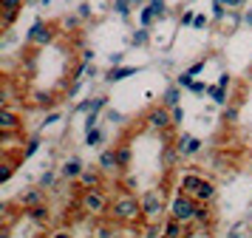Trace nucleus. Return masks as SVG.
I'll return each mask as SVG.
<instances>
[{
  "label": "nucleus",
  "mask_w": 252,
  "mask_h": 238,
  "mask_svg": "<svg viewBox=\"0 0 252 238\" xmlns=\"http://www.w3.org/2000/svg\"><path fill=\"white\" fill-rule=\"evenodd\" d=\"M54 181H57V176H54V173H51V170H46V173H43V176H40V179H37V184H40V187H43V190H54V187H57V184H54Z\"/></svg>",
  "instance_id": "obj_27"
},
{
  "label": "nucleus",
  "mask_w": 252,
  "mask_h": 238,
  "mask_svg": "<svg viewBox=\"0 0 252 238\" xmlns=\"http://www.w3.org/2000/svg\"><path fill=\"white\" fill-rule=\"evenodd\" d=\"M201 68H204V63H201V60H198V63H193V66L187 68V74H190V77H195V74H198V71H201Z\"/></svg>",
  "instance_id": "obj_47"
},
{
  "label": "nucleus",
  "mask_w": 252,
  "mask_h": 238,
  "mask_svg": "<svg viewBox=\"0 0 252 238\" xmlns=\"http://www.w3.org/2000/svg\"><path fill=\"white\" fill-rule=\"evenodd\" d=\"M80 14H68V17H65V20H63V26H65V29H68V32H77V26H80Z\"/></svg>",
  "instance_id": "obj_37"
},
{
  "label": "nucleus",
  "mask_w": 252,
  "mask_h": 238,
  "mask_svg": "<svg viewBox=\"0 0 252 238\" xmlns=\"http://www.w3.org/2000/svg\"><path fill=\"white\" fill-rule=\"evenodd\" d=\"M198 150H201V139L190 136V139H187V145L182 147V156H193V153H198Z\"/></svg>",
  "instance_id": "obj_28"
},
{
  "label": "nucleus",
  "mask_w": 252,
  "mask_h": 238,
  "mask_svg": "<svg viewBox=\"0 0 252 238\" xmlns=\"http://www.w3.org/2000/svg\"><path fill=\"white\" fill-rule=\"evenodd\" d=\"M0 14H3V29L9 32L14 23H17V17H20V11H12V9H0Z\"/></svg>",
  "instance_id": "obj_26"
},
{
  "label": "nucleus",
  "mask_w": 252,
  "mask_h": 238,
  "mask_svg": "<svg viewBox=\"0 0 252 238\" xmlns=\"http://www.w3.org/2000/svg\"><path fill=\"white\" fill-rule=\"evenodd\" d=\"M102 139H105V134L99 131V125H96V128H91V131H85V145H88V147L102 145Z\"/></svg>",
  "instance_id": "obj_23"
},
{
  "label": "nucleus",
  "mask_w": 252,
  "mask_h": 238,
  "mask_svg": "<svg viewBox=\"0 0 252 238\" xmlns=\"http://www.w3.org/2000/svg\"><path fill=\"white\" fill-rule=\"evenodd\" d=\"M17 128H23V119L9 105H3L0 108V131H17Z\"/></svg>",
  "instance_id": "obj_10"
},
{
  "label": "nucleus",
  "mask_w": 252,
  "mask_h": 238,
  "mask_svg": "<svg viewBox=\"0 0 252 238\" xmlns=\"http://www.w3.org/2000/svg\"><path fill=\"white\" fill-rule=\"evenodd\" d=\"M193 224L198 227H216V215H213V207H210V202H198V207H195V215H193Z\"/></svg>",
  "instance_id": "obj_9"
},
{
  "label": "nucleus",
  "mask_w": 252,
  "mask_h": 238,
  "mask_svg": "<svg viewBox=\"0 0 252 238\" xmlns=\"http://www.w3.org/2000/svg\"><path fill=\"white\" fill-rule=\"evenodd\" d=\"M201 179H204V176H198V173H184L182 181H179V190L195 199V193H198V187H201Z\"/></svg>",
  "instance_id": "obj_13"
},
{
  "label": "nucleus",
  "mask_w": 252,
  "mask_h": 238,
  "mask_svg": "<svg viewBox=\"0 0 252 238\" xmlns=\"http://www.w3.org/2000/svg\"><path fill=\"white\" fill-rule=\"evenodd\" d=\"M156 20V14H153V11H150V6H145V9L139 11V26H148L150 29V23Z\"/></svg>",
  "instance_id": "obj_34"
},
{
  "label": "nucleus",
  "mask_w": 252,
  "mask_h": 238,
  "mask_svg": "<svg viewBox=\"0 0 252 238\" xmlns=\"http://www.w3.org/2000/svg\"><path fill=\"white\" fill-rule=\"evenodd\" d=\"M77 14H80L82 20H88L94 11H91V3H80V9H77Z\"/></svg>",
  "instance_id": "obj_42"
},
{
  "label": "nucleus",
  "mask_w": 252,
  "mask_h": 238,
  "mask_svg": "<svg viewBox=\"0 0 252 238\" xmlns=\"http://www.w3.org/2000/svg\"><path fill=\"white\" fill-rule=\"evenodd\" d=\"M82 170H85V168H82V159L74 156V159H68V162H63V168H60V176H63L65 181H77V179L82 176Z\"/></svg>",
  "instance_id": "obj_11"
},
{
  "label": "nucleus",
  "mask_w": 252,
  "mask_h": 238,
  "mask_svg": "<svg viewBox=\"0 0 252 238\" xmlns=\"http://www.w3.org/2000/svg\"><path fill=\"white\" fill-rule=\"evenodd\" d=\"M179 156H182V150L176 147V142H164V150H161V168L173 170L176 162H179Z\"/></svg>",
  "instance_id": "obj_14"
},
{
  "label": "nucleus",
  "mask_w": 252,
  "mask_h": 238,
  "mask_svg": "<svg viewBox=\"0 0 252 238\" xmlns=\"http://www.w3.org/2000/svg\"><path fill=\"white\" fill-rule=\"evenodd\" d=\"M26 215H29V221L34 227H46L48 221H51V207H48L46 202H40V204H34V207H29Z\"/></svg>",
  "instance_id": "obj_8"
},
{
  "label": "nucleus",
  "mask_w": 252,
  "mask_h": 238,
  "mask_svg": "<svg viewBox=\"0 0 252 238\" xmlns=\"http://www.w3.org/2000/svg\"><path fill=\"white\" fill-rule=\"evenodd\" d=\"M105 105H108V97H94V100H91V111L99 113V111L105 108Z\"/></svg>",
  "instance_id": "obj_41"
},
{
  "label": "nucleus",
  "mask_w": 252,
  "mask_h": 238,
  "mask_svg": "<svg viewBox=\"0 0 252 238\" xmlns=\"http://www.w3.org/2000/svg\"><path fill=\"white\" fill-rule=\"evenodd\" d=\"M148 40H150V29H148V26H139V32H133V37H130V43L139 45V48H142V45H148Z\"/></svg>",
  "instance_id": "obj_24"
},
{
  "label": "nucleus",
  "mask_w": 252,
  "mask_h": 238,
  "mask_svg": "<svg viewBox=\"0 0 252 238\" xmlns=\"http://www.w3.org/2000/svg\"><path fill=\"white\" fill-rule=\"evenodd\" d=\"M32 105H34V108H54V105H57V97L48 94V91H34V94H32Z\"/></svg>",
  "instance_id": "obj_18"
},
{
  "label": "nucleus",
  "mask_w": 252,
  "mask_h": 238,
  "mask_svg": "<svg viewBox=\"0 0 252 238\" xmlns=\"http://www.w3.org/2000/svg\"><path fill=\"white\" fill-rule=\"evenodd\" d=\"M187 88L193 91L195 97H198V94H204V91H210V88H207V85H204V82H195V79H193V82H190V85H187Z\"/></svg>",
  "instance_id": "obj_45"
},
{
  "label": "nucleus",
  "mask_w": 252,
  "mask_h": 238,
  "mask_svg": "<svg viewBox=\"0 0 252 238\" xmlns=\"http://www.w3.org/2000/svg\"><path fill=\"white\" fill-rule=\"evenodd\" d=\"M105 119H108V122H114V125H122V113L114 111V108H108V111H105Z\"/></svg>",
  "instance_id": "obj_40"
},
{
  "label": "nucleus",
  "mask_w": 252,
  "mask_h": 238,
  "mask_svg": "<svg viewBox=\"0 0 252 238\" xmlns=\"http://www.w3.org/2000/svg\"><path fill=\"white\" fill-rule=\"evenodd\" d=\"M250 210H252V207H250Z\"/></svg>",
  "instance_id": "obj_56"
},
{
  "label": "nucleus",
  "mask_w": 252,
  "mask_h": 238,
  "mask_svg": "<svg viewBox=\"0 0 252 238\" xmlns=\"http://www.w3.org/2000/svg\"><path fill=\"white\" fill-rule=\"evenodd\" d=\"M170 111H173V122L182 125V119H184V108H182V105H173Z\"/></svg>",
  "instance_id": "obj_43"
},
{
  "label": "nucleus",
  "mask_w": 252,
  "mask_h": 238,
  "mask_svg": "<svg viewBox=\"0 0 252 238\" xmlns=\"http://www.w3.org/2000/svg\"><path fill=\"white\" fill-rule=\"evenodd\" d=\"M14 165H17V162H6V165H3V170H0V181H3V184H6V181L12 179V173H14Z\"/></svg>",
  "instance_id": "obj_36"
},
{
  "label": "nucleus",
  "mask_w": 252,
  "mask_h": 238,
  "mask_svg": "<svg viewBox=\"0 0 252 238\" xmlns=\"http://www.w3.org/2000/svg\"><path fill=\"white\" fill-rule=\"evenodd\" d=\"M29 0H0V9H12V11H23V6Z\"/></svg>",
  "instance_id": "obj_35"
},
{
  "label": "nucleus",
  "mask_w": 252,
  "mask_h": 238,
  "mask_svg": "<svg viewBox=\"0 0 252 238\" xmlns=\"http://www.w3.org/2000/svg\"><path fill=\"white\" fill-rule=\"evenodd\" d=\"M80 207L88 215H111V202H108V193L102 187H91V190H82L80 196Z\"/></svg>",
  "instance_id": "obj_4"
},
{
  "label": "nucleus",
  "mask_w": 252,
  "mask_h": 238,
  "mask_svg": "<svg viewBox=\"0 0 252 238\" xmlns=\"http://www.w3.org/2000/svg\"><path fill=\"white\" fill-rule=\"evenodd\" d=\"M114 9H116V14H119V17H127V14H130V9H133V3H130V0H114Z\"/></svg>",
  "instance_id": "obj_32"
},
{
  "label": "nucleus",
  "mask_w": 252,
  "mask_h": 238,
  "mask_svg": "<svg viewBox=\"0 0 252 238\" xmlns=\"http://www.w3.org/2000/svg\"><path fill=\"white\" fill-rule=\"evenodd\" d=\"M142 236L145 238H156V236H164V227L156 224V221H148V227L142 230Z\"/></svg>",
  "instance_id": "obj_30"
},
{
  "label": "nucleus",
  "mask_w": 252,
  "mask_h": 238,
  "mask_svg": "<svg viewBox=\"0 0 252 238\" xmlns=\"http://www.w3.org/2000/svg\"><path fill=\"white\" fill-rule=\"evenodd\" d=\"M130 159H133V150H130V145H119V147H116V162H119V170H127Z\"/></svg>",
  "instance_id": "obj_21"
},
{
  "label": "nucleus",
  "mask_w": 252,
  "mask_h": 238,
  "mask_svg": "<svg viewBox=\"0 0 252 238\" xmlns=\"http://www.w3.org/2000/svg\"><path fill=\"white\" fill-rule=\"evenodd\" d=\"M238 122V105H227L224 108V125H235Z\"/></svg>",
  "instance_id": "obj_33"
},
{
  "label": "nucleus",
  "mask_w": 252,
  "mask_h": 238,
  "mask_svg": "<svg viewBox=\"0 0 252 238\" xmlns=\"http://www.w3.org/2000/svg\"><path fill=\"white\" fill-rule=\"evenodd\" d=\"M235 11H238V9H229V14L224 17V20H221V26H224V32H235V26L241 23V17L235 14Z\"/></svg>",
  "instance_id": "obj_25"
},
{
  "label": "nucleus",
  "mask_w": 252,
  "mask_h": 238,
  "mask_svg": "<svg viewBox=\"0 0 252 238\" xmlns=\"http://www.w3.org/2000/svg\"><path fill=\"white\" fill-rule=\"evenodd\" d=\"M99 168H102L105 173L119 170V162H116V147H114V150H102V156H99Z\"/></svg>",
  "instance_id": "obj_20"
},
{
  "label": "nucleus",
  "mask_w": 252,
  "mask_h": 238,
  "mask_svg": "<svg viewBox=\"0 0 252 238\" xmlns=\"http://www.w3.org/2000/svg\"><path fill=\"white\" fill-rule=\"evenodd\" d=\"M40 202H46V190H43L40 184L32 187V190L20 193V207H23V210H29V207H34V204H40Z\"/></svg>",
  "instance_id": "obj_12"
},
{
  "label": "nucleus",
  "mask_w": 252,
  "mask_h": 238,
  "mask_svg": "<svg viewBox=\"0 0 252 238\" xmlns=\"http://www.w3.org/2000/svg\"><path fill=\"white\" fill-rule=\"evenodd\" d=\"M96 125H99V113L88 111V116H85V131H91V128H96Z\"/></svg>",
  "instance_id": "obj_38"
},
{
  "label": "nucleus",
  "mask_w": 252,
  "mask_h": 238,
  "mask_svg": "<svg viewBox=\"0 0 252 238\" xmlns=\"http://www.w3.org/2000/svg\"><path fill=\"white\" fill-rule=\"evenodd\" d=\"M244 23H247V26H250V29H252V9L247 11V17H244Z\"/></svg>",
  "instance_id": "obj_52"
},
{
  "label": "nucleus",
  "mask_w": 252,
  "mask_h": 238,
  "mask_svg": "<svg viewBox=\"0 0 252 238\" xmlns=\"http://www.w3.org/2000/svg\"><path fill=\"white\" fill-rule=\"evenodd\" d=\"M210 97H213V102H218V105H227V88H224V85H213V88H210Z\"/></svg>",
  "instance_id": "obj_29"
},
{
  "label": "nucleus",
  "mask_w": 252,
  "mask_h": 238,
  "mask_svg": "<svg viewBox=\"0 0 252 238\" xmlns=\"http://www.w3.org/2000/svg\"><path fill=\"white\" fill-rule=\"evenodd\" d=\"M111 218L116 224H136V221H145V213H142V199H136L133 193L122 190L111 202Z\"/></svg>",
  "instance_id": "obj_1"
},
{
  "label": "nucleus",
  "mask_w": 252,
  "mask_h": 238,
  "mask_svg": "<svg viewBox=\"0 0 252 238\" xmlns=\"http://www.w3.org/2000/svg\"><path fill=\"white\" fill-rule=\"evenodd\" d=\"M218 85H224V88H229V74H221V77H218Z\"/></svg>",
  "instance_id": "obj_51"
},
{
  "label": "nucleus",
  "mask_w": 252,
  "mask_h": 238,
  "mask_svg": "<svg viewBox=\"0 0 252 238\" xmlns=\"http://www.w3.org/2000/svg\"><path fill=\"white\" fill-rule=\"evenodd\" d=\"M82 190H91V187H102L105 184V170L102 168H94V170H82V176L77 179Z\"/></svg>",
  "instance_id": "obj_7"
},
{
  "label": "nucleus",
  "mask_w": 252,
  "mask_h": 238,
  "mask_svg": "<svg viewBox=\"0 0 252 238\" xmlns=\"http://www.w3.org/2000/svg\"><path fill=\"white\" fill-rule=\"evenodd\" d=\"M40 145H43L40 136H29V139H26V147H23V159H32L37 150H40Z\"/></svg>",
  "instance_id": "obj_22"
},
{
  "label": "nucleus",
  "mask_w": 252,
  "mask_h": 238,
  "mask_svg": "<svg viewBox=\"0 0 252 238\" xmlns=\"http://www.w3.org/2000/svg\"><path fill=\"white\" fill-rule=\"evenodd\" d=\"M164 236H167V238H184V236H187V224L170 215V218L164 221Z\"/></svg>",
  "instance_id": "obj_15"
},
{
  "label": "nucleus",
  "mask_w": 252,
  "mask_h": 238,
  "mask_svg": "<svg viewBox=\"0 0 252 238\" xmlns=\"http://www.w3.org/2000/svg\"><path fill=\"white\" fill-rule=\"evenodd\" d=\"M216 196H218V190H216V184L210 179H201V187H198V193H195V199L198 202H216Z\"/></svg>",
  "instance_id": "obj_17"
},
{
  "label": "nucleus",
  "mask_w": 252,
  "mask_h": 238,
  "mask_svg": "<svg viewBox=\"0 0 252 238\" xmlns=\"http://www.w3.org/2000/svg\"><path fill=\"white\" fill-rule=\"evenodd\" d=\"M224 3H227L229 9H241L244 6V0H224Z\"/></svg>",
  "instance_id": "obj_50"
},
{
  "label": "nucleus",
  "mask_w": 252,
  "mask_h": 238,
  "mask_svg": "<svg viewBox=\"0 0 252 238\" xmlns=\"http://www.w3.org/2000/svg\"><path fill=\"white\" fill-rule=\"evenodd\" d=\"M96 236H99V238H111V236H116V230L111 224H99V227H96Z\"/></svg>",
  "instance_id": "obj_39"
},
{
  "label": "nucleus",
  "mask_w": 252,
  "mask_h": 238,
  "mask_svg": "<svg viewBox=\"0 0 252 238\" xmlns=\"http://www.w3.org/2000/svg\"><path fill=\"white\" fill-rule=\"evenodd\" d=\"M145 122H148L150 131L164 134V142H170V134H173V128H176V122H173V111L164 105V102H161V105L148 108V113H145Z\"/></svg>",
  "instance_id": "obj_2"
},
{
  "label": "nucleus",
  "mask_w": 252,
  "mask_h": 238,
  "mask_svg": "<svg viewBox=\"0 0 252 238\" xmlns=\"http://www.w3.org/2000/svg\"><path fill=\"white\" fill-rule=\"evenodd\" d=\"M148 6L156 17H164V14H167V3H164V0H148Z\"/></svg>",
  "instance_id": "obj_31"
},
{
  "label": "nucleus",
  "mask_w": 252,
  "mask_h": 238,
  "mask_svg": "<svg viewBox=\"0 0 252 238\" xmlns=\"http://www.w3.org/2000/svg\"><path fill=\"white\" fill-rule=\"evenodd\" d=\"M142 213H145V221H159L164 213H170L164 187H153V190H148L142 196Z\"/></svg>",
  "instance_id": "obj_3"
},
{
  "label": "nucleus",
  "mask_w": 252,
  "mask_h": 238,
  "mask_svg": "<svg viewBox=\"0 0 252 238\" xmlns=\"http://www.w3.org/2000/svg\"><path fill=\"white\" fill-rule=\"evenodd\" d=\"M94 60V48H85V51H82V63H91Z\"/></svg>",
  "instance_id": "obj_49"
},
{
  "label": "nucleus",
  "mask_w": 252,
  "mask_h": 238,
  "mask_svg": "<svg viewBox=\"0 0 252 238\" xmlns=\"http://www.w3.org/2000/svg\"><path fill=\"white\" fill-rule=\"evenodd\" d=\"M60 119H63V113H48L46 119H43V125H40V128H51V125L60 122Z\"/></svg>",
  "instance_id": "obj_44"
},
{
  "label": "nucleus",
  "mask_w": 252,
  "mask_h": 238,
  "mask_svg": "<svg viewBox=\"0 0 252 238\" xmlns=\"http://www.w3.org/2000/svg\"><path fill=\"white\" fill-rule=\"evenodd\" d=\"M193 20H195V14H193V11H184V14H182V26H190Z\"/></svg>",
  "instance_id": "obj_48"
},
{
  "label": "nucleus",
  "mask_w": 252,
  "mask_h": 238,
  "mask_svg": "<svg viewBox=\"0 0 252 238\" xmlns=\"http://www.w3.org/2000/svg\"><path fill=\"white\" fill-rule=\"evenodd\" d=\"M29 3H37V0H29Z\"/></svg>",
  "instance_id": "obj_55"
},
{
  "label": "nucleus",
  "mask_w": 252,
  "mask_h": 238,
  "mask_svg": "<svg viewBox=\"0 0 252 238\" xmlns=\"http://www.w3.org/2000/svg\"><path fill=\"white\" fill-rule=\"evenodd\" d=\"M51 40H54V26L46 23V20H34L32 23V29H29V34H26V43L37 45V48L51 45Z\"/></svg>",
  "instance_id": "obj_6"
},
{
  "label": "nucleus",
  "mask_w": 252,
  "mask_h": 238,
  "mask_svg": "<svg viewBox=\"0 0 252 238\" xmlns=\"http://www.w3.org/2000/svg\"><path fill=\"white\" fill-rule=\"evenodd\" d=\"M130 3H133V9H136V6H142V3H145V0H130Z\"/></svg>",
  "instance_id": "obj_54"
},
{
  "label": "nucleus",
  "mask_w": 252,
  "mask_h": 238,
  "mask_svg": "<svg viewBox=\"0 0 252 238\" xmlns=\"http://www.w3.org/2000/svg\"><path fill=\"white\" fill-rule=\"evenodd\" d=\"M139 68L133 66H116L111 68V71H105V82H119V79H125V77H133Z\"/></svg>",
  "instance_id": "obj_16"
},
{
  "label": "nucleus",
  "mask_w": 252,
  "mask_h": 238,
  "mask_svg": "<svg viewBox=\"0 0 252 238\" xmlns=\"http://www.w3.org/2000/svg\"><path fill=\"white\" fill-rule=\"evenodd\" d=\"M195 207H198V199H193V196H187V193H176L170 202V215L173 218H179V221H184V224H190L195 215Z\"/></svg>",
  "instance_id": "obj_5"
},
{
  "label": "nucleus",
  "mask_w": 252,
  "mask_h": 238,
  "mask_svg": "<svg viewBox=\"0 0 252 238\" xmlns=\"http://www.w3.org/2000/svg\"><path fill=\"white\" fill-rule=\"evenodd\" d=\"M207 23H210V20H207L204 14H195V20H193V29H207Z\"/></svg>",
  "instance_id": "obj_46"
},
{
  "label": "nucleus",
  "mask_w": 252,
  "mask_h": 238,
  "mask_svg": "<svg viewBox=\"0 0 252 238\" xmlns=\"http://www.w3.org/2000/svg\"><path fill=\"white\" fill-rule=\"evenodd\" d=\"M37 3H40V6H51V0H37Z\"/></svg>",
  "instance_id": "obj_53"
},
{
  "label": "nucleus",
  "mask_w": 252,
  "mask_h": 238,
  "mask_svg": "<svg viewBox=\"0 0 252 238\" xmlns=\"http://www.w3.org/2000/svg\"><path fill=\"white\" fill-rule=\"evenodd\" d=\"M161 102H164L167 108H173V105H182V85H179V82H176V85H170V88L164 91Z\"/></svg>",
  "instance_id": "obj_19"
}]
</instances>
